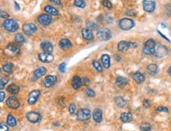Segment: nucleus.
Wrapping results in <instances>:
<instances>
[{"instance_id":"obj_12","label":"nucleus","mask_w":171,"mask_h":131,"mask_svg":"<svg viewBox=\"0 0 171 131\" xmlns=\"http://www.w3.org/2000/svg\"><path fill=\"white\" fill-rule=\"evenodd\" d=\"M155 2L151 0H144L143 2V10L147 13H152L155 9Z\"/></svg>"},{"instance_id":"obj_7","label":"nucleus","mask_w":171,"mask_h":131,"mask_svg":"<svg viewBox=\"0 0 171 131\" xmlns=\"http://www.w3.org/2000/svg\"><path fill=\"white\" fill-rule=\"evenodd\" d=\"M76 116H77V119L79 121H87V120L90 119L91 113L89 109L81 108L77 112Z\"/></svg>"},{"instance_id":"obj_3","label":"nucleus","mask_w":171,"mask_h":131,"mask_svg":"<svg viewBox=\"0 0 171 131\" xmlns=\"http://www.w3.org/2000/svg\"><path fill=\"white\" fill-rule=\"evenodd\" d=\"M97 36L99 40H103V41H107V40H110L112 38V33H111V31L107 28H100L98 31V33H97Z\"/></svg>"},{"instance_id":"obj_27","label":"nucleus","mask_w":171,"mask_h":131,"mask_svg":"<svg viewBox=\"0 0 171 131\" xmlns=\"http://www.w3.org/2000/svg\"><path fill=\"white\" fill-rule=\"evenodd\" d=\"M158 67L156 64H150L147 66V71L148 73L149 74H151V75H154V74H156L158 73Z\"/></svg>"},{"instance_id":"obj_8","label":"nucleus","mask_w":171,"mask_h":131,"mask_svg":"<svg viewBox=\"0 0 171 131\" xmlns=\"http://www.w3.org/2000/svg\"><path fill=\"white\" fill-rule=\"evenodd\" d=\"M26 119L31 123H37L41 120V115L38 112H30L26 114Z\"/></svg>"},{"instance_id":"obj_4","label":"nucleus","mask_w":171,"mask_h":131,"mask_svg":"<svg viewBox=\"0 0 171 131\" xmlns=\"http://www.w3.org/2000/svg\"><path fill=\"white\" fill-rule=\"evenodd\" d=\"M135 26L134 21L130 18H122V19L119 21V27L122 29V30L128 31L130 30Z\"/></svg>"},{"instance_id":"obj_37","label":"nucleus","mask_w":171,"mask_h":131,"mask_svg":"<svg viewBox=\"0 0 171 131\" xmlns=\"http://www.w3.org/2000/svg\"><path fill=\"white\" fill-rule=\"evenodd\" d=\"M92 64L97 71H98V72H102V67H101V65L97 60H94L92 62Z\"/></svg>"},{"instance_id":"obj_24","label":"nucleus","mask_w":171,"mask_h":131,"mask_svg":"<svg viewBox=\"0 0 171 131\" xmlns=\"http://www.w3.org/2000/svg\"><path fill=\"white\" fill-rule=\"evenodd\" d=\"M101 62H102V65L103 67L105 68V69H109L110 67V57L109 55H102L101 58Z\"/></svg>"},{"instance_id":"obj_14","label":"nucleus","mask_w":171,"mask_h":131,"mask_svg":"<svg viewBox=\"0 0 171 131\" xmlns=\"http://www.w3.org/2000/svg\"><path fill=\"white\" fill-rule=\"evenodd\" d=\"M56 81H57V79H56V76L48 75L44 79L43 85L46 88H50V87L53 86L56 83Z\"/></svg>"},{"instance_id":"obj_31","label":"nucleus","mask_w":171,"mask_h":131,"mask_svg":"<svg viewBox=\"0 0 171 131\" xmlns=\"http://www.w3.org/2000/svg\"><path fill=\"white\" fill-rule=\"evenodd\" d=\"M6 122H7V124H8L10 126H11V127L16 126V125H17V120H16V119L10 114H8Z\"/></svg>"},{"instance_id":"obj_44","label":"nucleus","mask_w":171,"mask_h":131,"mask_svg":"<svg viewBox=\"0 0 171 131\" xmlns=\"http://www.w3.org/2000/svg\"><path fill=\"white\" fill-rule=\"evenodd\" d=\"M157 111L158 112H166V113H167V112H169L168 108H167L166 107H163V106L158 107Z\"/></svg>"},{"instance_id":"obj_25","label":"nucleus","mask_w":171,"mask_h":131,"mask_svg":"<svg viewBox=\"0 0 171 131\" xmlns=\"http://www.w3.org/2000/svg\"><path fill=\"white\" fill-rule=\"evenodd\" d=\"M132 114L129 112H123L121 114V122H123L124 123H130L132 120Z\"/></svg>"},{"instance_id":"obj_52","label":"nucleus","mask_w":171,"mask_h":131,"mask_svg":"<svg viewBox=\"0 0 171 131\" xmlns=\"http://www.w3.org/2000/svg\"><path fill=\"white\" fill-rule=\"evenodd\" d=\"M130 47L132 48H136L138 47V45L136 43H133V42H130Z\"/></svg>"},{"instance_id":"obj_36","label":"nucleus","mask_w":171,"mask_h":131,"mask_svg":"<svg viewBox=\"0 0 171 131\" xmlns=\"http://www.w3.org/2000/svg\"><path fill=\"white\" fill-rule=\"evenodd\" d=\"M9 81V78L7 77H3L0 79V89H3L6 85L8 83Z\"/></svg>"},{"instance_id":"obj_2","label":"nucleus","mask_w":171,"mask_h":131,"mask_svg":"<svg viewBox=\"0 0 171 131\" xmlns=\"http://www.w3.org/2000/svg\"><path fill=\"white\" fill-rule=\"evenodd\" d=\"M18 23L14 19H6L3 22V27L8 32H15L18 29Z\"/></svg>"},{"instance_id":"obj_50","label":"nucleus","mask_w":171,"mask_h":131,"mask_svg":"<svg viewBox=\"0 0 171 131\" xmlns=\"http://www.w3.org/2000/svg\"><path fill=\"white\" fill-rule=\"evenodd\" d=\"M5 97H6L5 92H0V102H3V101L5 100Z\"/></svg>"},{"instance_id":"obj_10","label":"nucleus","mask_w":171,"mask_h":131,"mask_svg":"<svg viewBox=\"0 0 171 131\" xmlns=\"http://www.w3.org/2000/svg\"><path fill=\"white\" fill-rule=\"evenodd\" d=\"M40 95V91L38 89L34 90L29 94L28 97V103L30 104V105H34L35 103H37V100L39 98Z\"/></svg>"},{"instance_id":"obj_35","label":"nucleus","mask_w":171,"mask_h":131,"mask_svg":"<svg viewBox=\"0 0 171 131\" xmlns=\"http://www.w3.org/2000/svg\"><path fill=\"white\" fill-rule=\"evenodd\" d=\"M14 40H15V41L17 42V44H23V43L25 42V38H24V36H23L21 33L16 34L15 36H14Z\"/></svg>"},{"instance_id":"obj_42","label":"nucleus","mask_w":171,"mask_h":131,"mask_svg":"<svg viewBox=\"0 0 171 131\" xmlns=\"http://www.w3.org/2000/svg\"><path fill=\"white\" fill-rule=\"evenodd\" d=\"M9 127L6 123H0V131H8Z\"/></svg>"},{"instance_id":"obj_56","label":"nucleus","mask_w":171,"mask_h":131,"mask_svg":"<svg viewBox=\"0 0 171 131\" xmlns=\"http://www.w3.org/2000/svg\"><path fill=\"white\" fill-rule=\"evenodd\" d=\"M161 26H163V28H165V27H166V26H165V25L163 24V23H162V24H161Z\"/></svg>"},{"instance_id":"obj_57","label":"nucleus","mask_w":171,"mask_h":131,"mask_svg":"<svg viewBox=\"0 0 171 131\" xmlns=\"http://www.w3.org/2000/svg\"><path fill=\"white\" fill-rule=\"evenodd\" d=\"M1 73H2V71H1V69H0V75H1Z\"/></svg>"},{"instance_id":"obj_30","label":"nucleus","mask_w":171,"mask_h":131,"mask_svg":"<svg viewBox=\"0 0 171 131\" xmlns=\"http://www.w3.org/2000/svg\"><path fill=\"white\" fill-rule=\"evenodd\" d=\"M116 83L117 85L121 87L125 86L128 83V80L126 78H124V77H118L116 80Z\"/></svg>"},{"instance_id":"obj_28","label":"nucleus","mask_w":171,"mask_h":131,"mask_svg":"<svg viewBox=\"0 0 171 131\" xmlns=\"http://www.w3.org/2000/svg\"><path fill=\"white\" fill-rule=\"evenodd\" d=\"M6 90H7V92H10V94H17V93L19 92L20 89L17 85H15V84H11V85H10L6 88Z\"/></svg>"},{"instance_id":"obj_47","label":"nucleus","mask_w":171,"mask_h":131,"mask_svg":"<svg viewBox=\"0 0 171 131\" xmlns=\"http://www.w3.org/2000/svg\"><path fill=\"white\" fill-rule=\"evenodd\" d=\"M165 10H166V14L168 15L169 17L171 16V5L170 4H168L165 6Z\"/></svg>"},{"instance_id":"obj_51","label":"nucleus","mask_w":171,"mask_h":131,"mask_svg":"<svg viewBox=\"0 0 171 131\" xmlns=\"http://www.w3.org/2000/svg\"><path fill=\"white\" fill-rule=\"evenodd\" d=\"M158 34H159L160 36H163V38H164V39H165V40H167V41H168V42H170V40H169L168 38H167V37H166V36H164V35H163V34L162 33H161V32H160L159 30H158Z\"/></svg>"},{"instance_id":"obj_39","label":"nucleus","mask_w":171,"mask_h":131,"mask_svg":"<svg viewBox=\"0 0 171 131\" xmlns=\"http://www.w3.org/2000/svg\"><path fill=\"white\" fill-rule=\"evenodd\" d=\"M101 4L105 6V7H106L108 9H112V3L109 1V0H103V1H101Z\"/></svg>"},{"instance_id":"obj_58","label":"nucleus","mask_w":171,"mask_h":131,"mask_svg":"<svg viewBox=\"0 0 171 131\" xmlns=\"http://www.w3.org/2000/svg\"><path fill=\"white\" fill-rule=\"evenodd\" d=\"M0 14H1V10H0Z\"/></svg>"},{"instance_id":"obj_1","label":"nucleus","mask_w":171,"mask_h":131,"mask_svg":"<svg viewBox=\"0 0 171 131\" xmlns=\"http://www.w3.org/2000/svg\"><path fill=\"white\" fill-rule=\"evenodd\" d=\"M156 48V43L153 39L147 40L143 45V53L147 55H154V51Z\"/></svg>"},{"instance_id":"obj_38","label":"nucleus","mask_w":171,"mask_h":131,"mask_svg":"<svg viewBox=\"0 0 171 131\" xmlns=\"http://www.w3.org/2000/svg\"><path fill=\"white\" fill-rule=\"evenodd\" d=\"M75 6L82 9L86 6V3L83 0H75Z\"/></svg>"},{"instance_id":"obj_33","label":"nucleus","mask_w":171,"mask_h":131,"mask_svg":"<svg viewBox=\"0 0 171 131\" xmlns=\"http://www.w3.org/2000/svg\"><path fill=\"white\" fill-rule=\"evenodd\" d=\"M140 128L142 131H151L152 130V126L150 123H143L140 126Z\"/></svg>"},{"instance_id":"obj_9","label":"nucleus","mask_w":171,"mask_h":131,"mask_svg":"<svg viewBox=\"0 0 171 131\" xmlns=\"http://www.w3.org/2000/svg\"><path fill=\"white\" fill-rule=\"evenodd\" d=\"M22 30L24 33L26 35H31L34 34L37 30V28L33 23H26L22 25Z\"/></svg>"},{"instance_id":"obj_34","label":"nucleus","mask_w":171,"mask_h":131,"mask_svg":"<svg viewBox=\"0 0 171 131\" xmlns=\"http://www.w3.org/2000/svg\"><path fill=\"white\" fill-rule=\"evenodd\" d=\"M87 28L90 31L96 30V29H98V25H97L96 23L92 22V21H87Z\"/></svg>"},{"instance_id":"obj_5","label":"nucleus","mask_w":171,"mask_h":131,"mask_svg":"<svg viewBox=\"0 0 171 131\" xmlns=\"http://www.w3.org/2000/svg\"><path fill=\"white\" fill-rule=\"evenodd\" d=\"M20 52V49L18 47L13 44H10L6 47L4 49V53L9 57H14V56L17 55Z\"/></svg>"},{"instance_id":"obj_11","label":"nucleus","mask_w":171,"mask_h":131,"mask_svg":"<svg viewBox=\"0 0 171 131\" xmlns=\"http://www.w3.org/2000/svg\"><path fill=\"white\" fill-rule=\"evenodd\" d=\"M6 105L12 109H17L20 106L19 100L15 96H10V97L6 100Z\"/></svg>"},{"instance_id":"obj_17","label":"nucleus","mask_w":171,"mask_h":131,"mask_svg":"<svg viewBox=\"0 0 171 131\" xmlns=\"http://www.w3.org/2000/svg\"><path fill=\"white\" fill-rule=\"evenodd\" d=\"M93 119L94 120V122L98 123H101V121H102V112H101V109L99 108H96L94 109V111L93 112Z\"/></svg>"},{"instance_id":"obj_6","label":"nucleus","mask_w":171,"mask_h":131,"mask_svg":"<svg viewBox=\"0 0 171 131\" xmlns=\"http://www.w3.org/2000/svg\"><path fill=\"white\" fill-rule=\"evenodd\" d=\"M169 50L168 48L165 47V45L163 44H159L158 47H156L155 48V51H154V55L158 58V59H161V58H163L168 55Z\"/></svg>"},{"instance_id":"obj_43","label":"nucleus","mask_w":171,"mask_h":131,"mask_svg":"<svg viewBox=\"0 0 171 131\" xmlns=\"http://www.w3.org/2000/svg\"><path fill=\"white\" fill-rule=\"evenodd\" d=\"M75 103H71L70 106H69V112H70V114H73L75 112Z\"/></svg>"},{"instance_id":"obj_26","label":"nucleus","mask_w":171,"mask_h":131,"mask_svg":"<svg viewBox=\"0 0 171 131\" xmlns=\"http://www.w3.org/2000/svg\"><path fill=\"white\" fill-rule=\"evenodd\" d=\"M45 11L46 13H48V14L53 15V16H56V15L59 14V11H58L57 9L53 7V6H49V5H47V6H45Z\"/></svg>"},{"instance_id":"obj_18","label":"nucleus","mask_w":171,"mask_h":131,"mask_svg":"<svg viewBox=\"0 0 171 131\" xmlns=\"http://www.w3.org/2000/svg\"><path fill=\"white\" fill-rule=\"evenodd\" d=\"M130 48H131V47H130V42L122 40V41H120L118 43L117 49L118 51H121V52H125V51H127Z\"/></svg>"},{"instance_id":"obj_46","label":"nucleus","mask_w":171,"mask_h":131,"mask_svg":"<svg viewBox=\"0 0 171 131\" xmlns=\"http://www.w3.org/2000/svg\"><path fill=\"white\" fill-rule=\"evenodd\" d=\"M150 105H151V102H150L149 100H144V101H143V106L144 108L147 109L149 107H150Z\"/></svg>"},{"instance_id":"obj_48","label":"nucleus","mask_w":171,"mask_h":131,"mask_svg":"<svg viewBox=\"0 0 171 131\" xmlns=\"http://www.w3.org/2000/svg\"><path fill=\"white\" fill-rule=\"evenodd\" d=\"M89 83H90V79L87 77H85V78H83V79H82V85H87Z\"/></svg>"},{"instance_id":"obj_15","label":"nucleus","mask_w":171,"mask_h":131,"mask_svg":"<svg viewBox=\"0 0 171 131\" xmlns=\"http://www.w3.org/2000/svg\"><path fill=\"white\" fill-rule=\"evenodd\" d=\"M40 48L42 49L45 53L51 54V52L53 51V45L49 41L45 40L40 44Z\"/></svg>"},{"instance_id":"obj_41","label":"nucleus","mask_w":171,"mask_h":131,"mask_svg":"<svg viewBox=\"0 0 171 131\" xmlns=\"http://www.w3.org/2000/svg\"><path fill=\"white\" fill-rule=\"evenodd\" d=\"M102 18H103V21H105V22H112V18L111 17H110V15H108V14H104L103 15V17H102Z\"/></svg>"},{"instance_id":"obj_20","label":"nucleus","mask_w":171,"mask_h":131,"mask_svg":"<svg viewBox=\"0 0 171 131\" xmlns=\"http://www.w3.org/2000/svg\"><path fill=\"white\" fill-rule=\"evenodd\" d=\"M59 48L63 50H68L72 47L71 43L68 39H62L59 43Z\"/></svg>"},{"instance_id":"obj_32","label":"nucleus","mask_w":171,"mask_h":131,"mask_svg":"<svg viewBox=\"0 0 171 131\" xmlns=\"http://www.w3.org/2000/svg\"><path fill=\"white\" fill-rule=\"evenodd\" d=\"M13 68H14V65H13V63L6 62V63L3 64V70L6 73H11L12 70H13Z\"/></svg>"},{"instance_id":"obj_16","label":"nucleus","mask_w":171,"mask_h":131,"mask_svg":"<svg viewBox=\"0 0 171 131\" xmlns=\"http://www.w3.org/2000/svg\"><path fill=\"white\" fill-rule=\"evenodd\" d=\"M38 59H40V61L43 62H51L53 61L54 56L52 54L40 53L38 55Z\"/></svg>"},{"instance_id":"obj_40","label":"nucleus","mask_w":171,"mask_h":131,"mask_svg":"<svg viewBox=\"0 0 171 131\" xmlns=\"http://www.w3.org/2000/svg\"><path fill=\"white\" fill-rule=\"evenodd\" d=\"M85 92L87 93V95L89 96V97H94L95 96V92L93 89H90V88H87L85 90Z\"/></svg>"},{"instance_id":"obj_13","label":"nucleus","mask_w":171,"mask_h":131,"mask_svg":"<svg viewBox=\"0 0 171 131\" xmlns=\"http://www.w3.org/2000/svg\"><path fill=\"white\" fill-rule=\"evenodd\" d=\"M37 21L42 25H50L52 21V18L50 15L48 14H40L39 17H37Z\"/></svg>"},{"instance_id":"obj_19","label":"nucleus","mask_w":171,"mask_h":131,"mask_svg":"<svg viewBox=\"0 0 171 131\" xmlns=\"http://www.w3.org/2000/svg\"><path fill=\"white\" fill-rule=\"evenodd\" d=\"M132 78L134 79V81L137 84H142L143 81H145V77L143 73L139 71H136L132 73Z\"/></svg>"},{"instance_id":"obj_21","label":"nucleus","mask_w":171,"mask_h":131,"mask_svg":"<svg viewBox=\"0 0 171 131\" xmlns=\"http://www.w3.org/2000/svg\"><path fill=\"white\" fill-rule=\"evenodd\" d=\"M71 85L75 89H79L82 85V79L79 76H75L71 80Z\"/></svg>"},{"instance_id":"obj_55","label":"nucleus","mask_w":171,"mask_h":131,"mask_svg":"<svg viewBox=\"0 0 171 131\" xmlns=\"http://www.w3.org/2000/svg\"><path fill=\"white\" fill-rule=\"evenodd\" d=\"M168 73L170 74V76L171 77V67H170V68L168 69Z\"/></svg>"},{"instance_id":"obj_54","label":"nucleus","mask_w":171,"mask_h":131,"mask_svg":"<svg viewBox=\"0 0 171 131\" xmlns=\"http://www.w3.org/2000/svg\"><path fill=\"white\" fill-rule=\"evenodd\" d=\"M14 4H15V6H16V7H17V8H16V9H17V10H19L20 8H19V6H18V5H17V3H16V2H15V3H14Z\"/></svg>"},{"instance_id":"obj_49","label":"nucleus","mask_w":171,"mask_h":131,"mask_svg":"<svg viewBox=\"0 0 171 131\" xmlns=\"http://www.w3.org/2000/svg\"><path fill=\"white\" fill-rule=\"evenodd\" d=\"M0 17H2V18H5L6 20V18H8L9 17V14L6 12H1V14H0Z\"/></svg>"},{"instance_id":"obj_29","label":"nucleus","mask_w":171,"mask_h":131,"mask_svg":"<svg viewBox=\"0 0 171 131\" xmlns=\"http://www.w3.org/2000/svg\"><path fill=\"white\" fill-rule=\"evenodd\" d=\"M115 103L117 106L120 108H123L127 104V101L121 96H117L115 98Z\"/></svg>"},{"instance_id":"obj_53","label":"nucleus","mask_w":171,"mask_h":131,"mask_svg":"<svg viewBox=\"0 0 171 131\" xmlns=\"http://www.w3.org/2000/svg\"><path fill=\"white\" fill-rule=\"evenodd\" d=\"M49 2H52V3H55V4H57V5L61 4V1L60 0H50Z\"/></svg>"},{"instance_id":"obj_22","label":"nucleus","mask_w":171,"mask_h":131,"mask_svg":"<svg viewBox=\"0 0 171 131\" xmlns=\"http://www.w3.org/2000/svg\"><path fill=\"white\" fill-rule=\"evenodd\" d=\"M82 36L86 40H92L94 39V34L92 31L89 30L88 28H83L82 30Z\"/></svg>"},{"instance_id":"obj_45","label":"nucleus","mask_w":171,"mask_h":131,"mask_svg":"<svg viewBox=\"0 0 171 131\" xmlns=\"http://www.w3.org/2000/svg\"><path fill=\"white\" fill-rule=\"evenodd\" d=\"M59 70L61 73H64L66 71V63L65 62H63V63L59 65Z\"/></svg>"},{"instance_id":"obj_23","label":"nucleus","mask_w":171,"mask_h":131,"mask_svg":"<svg viewBox=\"0 0 171 131\" xmlns=\"http://www.w3.org/2000/svg\"><path fill=\"white\" fill-rule=\"evenodd\" d=\"M47 72V70H46V68L45 67H39L38 69L35 70L34 72V76L35 78H40L43 77V76L45 75V73Z\"/></svg>"}]
</instances>
